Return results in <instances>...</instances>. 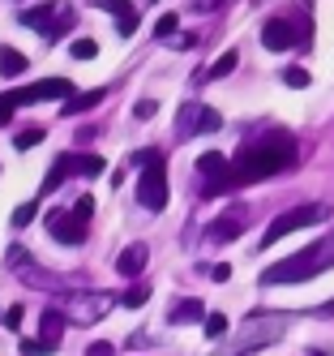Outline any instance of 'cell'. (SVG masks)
I'll list each match as a JSON object with an SVG mask.
<instances>
[{"mask_svg":"<svg viewBox=\"0 0 334 356\" xmlns=\"http://www.w3.org/2000/svg\"><path fill=\"white\" fill-rule=\"evenodd\" d=\"M146 300H150V284H137V288H128L120 296V305H128V309H137V305H146Z\"/></svg>","mask_w":334,"mask_h":356,"instance_id":"obj_22","label":"cell"},{"mask_svg":"<svg viewBox=\"0 0 334 356\" xmlns=\"http://www.w3.org/2000/svg\"><path fill=\"white\" fill-rule=\"evenodd\" d=\"M22 26L39 31L43 39H60L73 26V5H39V9H22Z\"/></svg>","mask_w":334,"mask_h":356,"instance_id":"obj_6","label":"cell"},{"mask_svg":"<svg viewBox=\"0 0 334 356\" xmlns=\"http://www.w3.org/2000/svg\"><path fill=\"white\" fill-rule=\"evenodd\" d=\"M244 219H249L244 211H227L223 219H215V223H210V232H206V236H210L215 245H227V241H236V236L244 232Z\"/></svg>","mask_w":334,"mask_h":356,"instance_id":"obj_12","label":"cell"},{"mask_svg":"<svg viewBox=\"0 0 334 356\" xmlns=\"http://www.w3.org/2000/svg\"><path fill=\"white\" fill-rule=\"evenodd\" d=\"M146 258H150L146 241H133V245H124V249H120V258H116V270L133 279V275H142V270H146Z\"/></svg>","mask_w":334,"mask_h":356,"instance_id":"obj_13","label":"cell"},{"mask_svg":"<svg viewBox=\"0 0 334 356\" xmlns=\"http://www.w3.org/2000/svg\"><path fill=\"white\" fill-rule=\"evenodd\" d=\"M223 124V116L206 104H180V116H176V134L180 138H193V134H215Z\"/></svg>","mask_w":334,"mask_h":356,"instance_id":"obj_7","label":"cell"},{"mask_svg":"<svg viewBox=\"0 0 334 356\" xmlns=\"http://www.w3.org/2000/svg\"><path fill=\"white\" fill-rule=\"evenodd\" d=\"M13 142H17V150H31V146H39V142H43V129H39V124H31V129H22Z\"/></svg>","mask_w":334,"mask_h":356,"instance_id":"obj_24","label":"cell"},{"mask_svg":"<svg viewBox=\"0 0 334 356\" xmlns=\"http://www.w3.org/2000/svg\"><path fill=\"white\" fill-rule=\"evenodd\" d=\"M73 215H77V219H90V215H94V197H77V202H73Z\"/></svg>","mask_w":334,"mask_h":356,"instance_id":"obj_32","label":"cell"},{"mask_svg":"<svg viewBox=\"0 0 334 356\" xmlns=\"http://www.w3.org/2000/svg\"><path fill=\"white\" fill-rule=\"evenodd\" d=\"M5 326H9V330L22 326V305H9V309H5Z\"/></svg>","mask_w":334,"mask_h":356,"instance_id":"obj_33","label":"cell"},{"mask_svg":"<svg viewBox=\"0 0 334 356\" xmlns=\"http://www.w3.org/2000/svg\"><path fill=\"white\" fill-rule=\"evenodd\" d=\"M292 163H296V142L287 134H266L262 142H244L240 155L231 159V189L266 181V176H278Z\"/></svg>","mask_w":334,"mask_h":356,"instance_id":"obj_1","label":"cell"},{"mask_svg":"<svg viewBox=\"0 0 334 356\" xmlns=\"http://www.w3.org/2000/svg\"><path fill=\"white\" fill-rule=\"evenodd\" d=\"M154 112H159V104H154V99H142V104H133V116H137V120H150Z\"/></svg>","mask_w":334,"mask_h":356,"instance_id":"obj_31","label":"cell"},{"mask_svg":"<svg viewBox=\"0 0 334 356\" xmlns=\"http://www.w3.org/2000/svg\"><path fill=\"white\" fill-rule=\"evenodd\" d=\"M262 43L270 47V52H287V47H296V43H300V31L292 26L287 17H270L266 26H262Z\"/></svg>","mask_w":334,"mask_h":356,"instance_id":"obj_11","label":"cell"},{"mask_svg":"<svg viewBox=\"0 0 334 356\" xmlns=\"http://www.w3.org/2000/svg\"><path fill=\"white\" fill-rule=\"evenodd\" d=\"M69 52H73V60H90V56L99 52V43H94V39H73Z\"/></svg>","mask_w":334,"mask_h":356,"instance_id":"obj_25","label":"cell"},{"mask_svg":"<svg viewBox=\"0 0 334 356\" xmlns=\"http://www.w3.org/2000/svg\"><path fill=\"white\" fill-rule=\"evenodd\" d=\"M283 330H287V318H283V314H249L244 326L236 330V339H231L219 356H253V352L278 343Z\"/></svg>","mask_w":334,"mask_h":356,"instance_id":"obj_3","label":"cell"},{"mask_svg":"<svg viewBox=\"0 0 334 356\" xmlns=\"http://www.w3.org/2000/svg\"><path fill=\"white\" fill-rule=\"evenodd\" d=\"M56 352V343H47V339H26L22 343V356H51Z\"/></svg>","mask_w":334,"mask_h":356,"instance_id":"obj_26","label":"cell"},{"mask_svg":"<svg viewBox=\"0 0 334 356\" xmlns=\"http://www.w3.org/2000/svg\"><path fill=\"white\" fill-rule=\"evenodd\" d=\"M90 5L116 13V17H120V35H133V31H137V9L128 5V0H90Z\"/></svg>","mask_w":334,"mask_h":356,"instance_id":"obj_14","label":"cell"},{"mask_svg":"<svg viewBox=\"0 0 334 356\" xmlns=\"http://www.w3.org/2000/svg\"><path fill=\"white\" fill-rule=\"evenodd\" d=\"M73 95H77V90H73L69 78H43V82H35V86L13 90V104H43V99H73Z\"/></svg>","mask_w":334,"mask_h":356,"instance_id":"obj_9","label":"cell"},{"mask_svg":"<svg viewBox=\"0 0 334 356\" xmlns=\"http://www.w3.org/2000/svg\"><path fill=\"white\" fill-rule=\"evenodd\" d=\"M215 5H223V0H193V9H201V13H206V9H215Z\"/></svg>","mask_w":334,"mask_h":356,"instance_id":"obj_36","label":"cell"},{"mask_svg":"<svg viewBox=\"0 0 334 356\" xmlns=\"http://www.w3.org/2000/svg\"><path fill=\"white\" fill-rule=\"evenodd\" d=\"M137 163L146 168L142 181H137V202L146 211H163L167 207V172H163V155L159 150H146V155H137Z\"/></svg>","mask_w":334,"mask_h":356,"instance_id":"obj_4","label":"cell"},{"mask_svg":"<svg viewBox=\"0 0 334 356\" xmlns=\"http://www.w3.org/2000/svg\"><path fill=\"white\" fill-rule=\"evenodd\" d=\"M330 266H334V232L322 236V241H313V245H304L300 253H292V258L266 266L262 284H270V288L274 284H304V279H313V275H322Z\"/></svg>","mask_w":334,"mask_h":356,"instance_id":"obj_2","label":"cell"},{"mask_svg":"<svg viewBox=\"0 0 334 356\" xmlns=\"http://www.w3.org/2000/svg\"><path fill=\"white\" fill-rule=\"evenodd\" d=\"M86 356H116V343H90Z\"/></svg>","mask_w":334,"mask_h":356,"instance_id":"obj_34","label":"cell"},{"mask_svg":"<svg viewBox=\"0 0 334 356\" xmlns=\"http://www.w3.org/2000/svg\"><path fill=\"white\" fill-rule=\"evenodd\" d=\"M210 279H215V284H227V279H231V266H227V262H219V266L210 270Z\"/></svg>","mask_w":334,"mask_h":356,"instance_id":"obj_35","label":"cell"},{"mask_svg":"<svg viewBox=\"0 0 334 356\" xmlns=\"http://www.w3.org/2000/svg\"><path fill=\"white\" fill-rule=\"evenodd\" d=\"M167 322H172V326H189V322H206V305H201V300H193V296H189V300H176V309L167 314Z\"/></svg>","mask_w":334,"mask_h":356,"instance_id":"obj_15","label":"cell"},{"mask_svg":"<svg viewBox=\"0 0 334 356\" xmlns=\"http://www.w3.org/2000/svg\"><path fill=\"white\" fill-rule=\"evenodd\" d=\"M103 95L108 90H86V95H73V99H65V116H77V112H90V108H99L103 104Z\"/></svg>","mask_w":334,"mask_h":356,"instance_id":"obj_16","label":"cell"},{"mask_svg":"<svg viewBox=\"0 0 334 356\" xmlns=\"http://www.w3.org/2000/svg\"><path fill=\"white\" fill-rule=\"evenodd\" d=\"M13 112H17V104H13V95H0V129L13 120Z\"/></svg>","mask_w":334,"mask_h":356,"instance_id":"obj_30","label":"cell"},{"mask_svg":"<svg viewBox=\"0 0 334 356\" xmlns=\"http://www.w3.org/2000/svg\"><path fill=\"white\" fill-rule=\"evenodd\" d=\"M116 305V296H108V292H90V296H77L73 305H69V322H77V326H94V322H103L108 318V309Z\"/></svg>","mask_w":334,"mask_h":356,"instance_id":"obj_8","label":"cell"},{"mask_svg":"<svg viewBox=\"0 0 334 356\" xmlns=\"http://www.w3.org/2000/svg\"><path fill=\"white\" fill-rule=\"evenodd\" d=\"M65 314L60 309H43V322H39V339H47V343H56L60 339V330H65Z\"/></svg>","mask_w":334,"mask_h":356,"instance_id":"obj_17","label":"cell"},{"mask_svg":"<svg viewBox=\"0 0 334 356\" xmlns=\"http://www.w3.org/2000/svg\"><path fill=\"white\" fill-rule=\"evenodd\" d=\"M283 82H287V86H296V90H304V86H308V69H300V65L283 69Z\"/></svg>","mask_w":334,"mask_h":356,"instance_id":"obj_27","label":"cell"},{"mask_svg":"<svg viewBox=\"0 0 334 356\" xmlns=\"http://www.w3.org/2000/svg\"><path fill=\"white\" fill-rule=\"evenodd\" d=\"M73 172V155H60L56 163H51V172H47V181H43V193H56L60 185H65V176Z\"/></svg>","mask_w":334,"mask_h":356,"instance_id":"obj_19","label":"cell"},{"mask_svg":"<svg viewBox=\"0 0 334 356\" xmlns=\"http://www.w3.org/2000/svg\"><path fill=\"white\" fill-rule=\"evenodd\" d=\"M236 60H240V52H236V47H231V52H223L210 69H206V78H227V73L231 69H236Z\"/></svg>","mask_w":334,"mask_h":356,"instance_id":"obj_20","label":"cell"},{"mask_svg":"<svg viewBox=\"0 0 334 356\" xmlns=\"http://www.w3.org/2000/svg\"><path fill=\"white\" fill-rule=\"evenodd\" d=\"M308 356H322V352H317V348H313V352H308Z\"/></svg>","mask_w":334,"mask_h":356,"instance_id":"obj_38","label":"cell"},{"mask_svg":"<svg viewBox=\"0 0 334 356\" xmlns=\"http://www.w3.org/2000/svg\"><path fill=\"white\" fill-rule=\"evenodd\" d=\"M47 232L56 236L60 245H82L86 241V219H77L73 211H56V215H47Z\"/></svg>","mask_w":334,"mask_h":356,"instance_id":"obj_10","label":"cell"},{"mask_svg":"<svg viewBox=\"0 0 334 356\" xmlns=\"http://www.w3.org/2000/svg\"><path fill=\"white\" fill-rule=\"evenodd\" d=\"M176 26H180V17H176V13H163V17H159V26H154V35H159V39H172Z\"/></svg>","mask_w":334,"mask_h":356,"instance_id":"obj_29","label":"cell"},{"mask_svg":"<svg viewBox=\"0 0 334 356\" xmlns=\"http://www.w3.org/2000/svg\"><path fill=\"white\" fill-rule=\"evenodd\" d=\"M330 219V207L326 202H308V207H292V211H283L270 227H266V236H262V245H274V241H283V236H292V232H300V227H313V223H326Z\"/></svg>","mask_w":334,"mask_h":356,"instance_id":"obj_5","label":"cell"},{"mask_svg":"<svg viewBox=\"0 0 334 356\" xmlns=\"http://www.w3.org/2000/svg\"><path fill=\"white\" fill-rule=\"evenodd\" d=\"M317 314H322V318H334V300H326V305H322Z\"/></svg>","mask_w":334,"mask_h":356,"instance_id":"obj_37","label":"cell"},{"mask_svg":"<svg viewBox=\"0 0 334 356\" xmlns=\"http://www.w3.org/2000/svg\"><path fill=\"white\" fill-rule=\"evenodd\" d=\"M201 326H206V335H210V339H223V335H227V318H223V314H206Z\"/></svg>","mask_w":334,"mask_h":356,"instance_id":"obj_23","label":"cell"},{"mask_svg":"<svg viewBox=\"0 0 334 356\" xmlns=\"http://www.w3.org/2000/svg\"><path fill=\"white\" fill-rule=\"evenodd\" d=\"M103 163L99 155H73V172H82V176H103Z\"/></svg>","mask_w":334,"mask_h":356,"instance_id":"obj_21","label":"cell"},{"mask_svg":"<svg viewBox=\"0 0 334 356\" xmlns=\"http://www.w3.org/2000/svg\"><path fill=\"white\" fill-rule=\"evenodd\" d=\"M35 215H39V202H22V207L13 211V227H26Z\"/></svg>","mask_w":334,"mask_h":356,"instance_id":"obj_28","label":"cell"},{"mask_svg":"<svg viewBox=\"0 0 334 356\" xmlns=\"http://www.w3.org/2000/svg\"><path fill=\"white\" fill-rule=\"evenodd\" d=\"M26 65H31V60H26L17 47H0V73H5V78H22Z\"/></svg>","mask_w":334,"mask_h":356,"instance_id":"obj_18","label":"cell"}]
</instances>
